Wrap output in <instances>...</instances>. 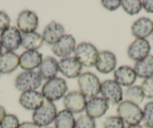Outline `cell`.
Here are the masks:
<instances>
[{"label": "cell", "instance_id": "19", "mask_svg": "<svg viewBox=\"0 0 153 128\" xmlns=\"http://www.w3.org/2000/svg\"><path fill=\"white\" fill-rule=\"evenodd\" d=\"M153 21L148 17H140L131 26V34L136 39H145L152 34Z\"/></svg>", "mask_w": 153, "mask_h": 128}, {"label": "cell", "instance_id": "13", "mask_svg": "<svg viewBox=\"0 0 153 128\" xmlns=\"http://www.w3.org/2000/svg\"><path fill=\"white\" fill-rule=\"evenodd\" d=\"M151 46L145 39H136L128 48V55L132 60L137 62L149 55Z\"/></svg>", "mask_w": 153, "mask_h": 128}, {"label": "cell", "instance_id": "18", "mask_svg": "<svg viewBox=\"0 0 153 128\" xmlns=\"http://www.w3.org/2000/svg\"><path fill=\"white\" fill-rule=\"evenodd\" d=\"M65 35V30L62 25L56 21H52L45 26L44 29L43 37L44 42L49 45H53L59 39Z\"/></svg>", "mask_w": 153, "mask_h": 128}, {"label": "cell", "instance_id": "10", "mask_svg": "<svg viewBox=\"0 0 153 128\" xmlns=\"http://www.w3.org/2000/svg\"><path fill=\"white\" fill-rule=\"evenodd\" d=\"M17 25L20 33H34L38 26V17L34 11L24 10L17 17Z\"/></svg>", "mask_w": 153, "mask_h": 128}, {"label": "cell", "instance_id": "21", "mask_svg": "<svg viewBox=\"0 0 153 128\" xmlns=\"http://www.w3.org/2000/svg\"><path fill=\"white\" fill-rule=\"evenodd\" d=\"M59 71V62L56 59L48 56L42 60L38 73L42 79L48 81L56 78Z\"/></svg>", "mask_w": 153, "mask_h": 128}, {"label": "cell", "instance_id": "8", "mask_svg": "<svg viewBox=\"0 0 153 128\" xmlns=\"http://www.w3.org/2000/svg\"><path fill=\"white\" fill-rule=\"evenodd\" d=\"M22 34L18 28L9 26L0 35V43L7 51H14L21 45Z\"/></svg>", "mask_w": 153, "mask_h": 128}, {"label": "cell", "instance_id": "4", "mask_svg": "<svg viewBox=\"0 0 153 128\" xmlns=\"http://www.w3.org/2000/svg\"><path fill=\"white\" fill-rule=\"evenodd\" d=\"M57 109L55 104L50 101H45L32 114V121L39 127H46L55 121L57 115Z\"/></svg>", "mask_w": 153, "mask_h": 128}, {"label": "cell", "instance_id": "6", "mask_svg": "<svg viewBox=\"0 0 153 128\" xmlns=\"http://www.w3.org/2000/svg\"><path fill=\"white\" fill-rule=\"evenodd\" d=\"M42 79L35 71H24L20 73L15 79V88L22 92L36 91L42 85Z\"/></svg>", "mask_w": 153, "mask_h": 128}, {"label": "cell", "instance_id": "32", "mask_svg": "<svg viewBox=\"0 0 153 128\" xmlns=\"http://www.w3.org/2000/svg\"><path fill=\"white\" fill-rule=\"evenodd\" d=\"M144 97L153 99V76L146 79L141 85Z\"/></svg>", "mask_w": 153, "mask_h": 128}, {"label": "cell", "instance_id": "36", "mask_svg": "<svg viewBox=\"0 0 153 128\" xmlns=\"http://www.w3.org/2000/svg\"><path fill=\"white\" fill-rule=\"evenodd\" d=\"M18 128H41V127L37 125L34 122L24 121L23 123L20 124V126H19Z\"/></svg>", "mask_w": 153, "mask_h": 128}, {"label": "cell", "instance_id": "38", "mask_svg": "<svg viewBox=\"0 0 153 128\" xmlns=\"http://www.w3.org/2000/svg\"><path fill=\"white\" fill-rule=\"evenodd\" d=\"M126 128H143V127L141 126V125L137 124V125H131V126H128Z\"/></svg>", "mask_w": 153, "mask_h": 128}, {"label": "cell", "instance_id": "9", "mask_svg": "<svg viewBox=\"0 0 153 128\" xmlns=\"http://www.w3.org/2000/svg\"><path fill=\"white\" fill-rule=\"evenodd\" d=\"M86 99L84 96L77 91L69 92L65 96L63 104L66 110L72 114H79L86 109Z\"/></svg>", "mask_w": 153, "mask_h": 128}, {"label": "cell", "instance_id": "24", "mask_svg": "<svg viewBox=\"0 0 153 128\" xmlns=\"http://www.w3.org/2000/svg\"><path fill=\"white\" fill-rule=\"evenodd\" d=\"M44 39L41 34L38 33H23L21 45L26 51H37L43 45Z\"/></svg>", "mask_w": 153, "mask_h": 128}, {"label": "cell", "instance_id": "5", "mask_svg": "<svg viewBox=\"0 0 153 128\" xmlns=\"http://www.w3.org/2000/svg\"><path fill=\"white\" fill-rule=\"evenodd\" d=\"M74 57L82 66L92 67L95 65L98 51L95 45L89 42H81L74 50Z\"/></svg>", "mask_w": 153, "mask_h": 128}, {"label": "cell", "instance_id": "33", "mask_svg": "<svg viewBox=\"0 0 153 128\" xmlns=\"http://www.w3.org/2000/svg\"><path fill=\"white\" fill-rule=\"evenodd\" d=\"M101 3L105 9L110 11H116L121 6L120 0H102Z\"/></svg>", "mask_w": 153, "mask_h": 128}, {"label": "cell", "instance_id": "30", "mask_svg": "<svg viewBox=\"0 0 153 128\" xmlns=\"http://www.w3.org/2000/svg\"><path fill=\"white\" fill-rule=\"evenodd\" d=\"M20 121L18 118L12 114H8L5 116L0 124L1 128H18Z\"/></svg>", "mask_w": 153, "mask_h": 128}, {"label": "cell", "instance_id": "20", "mask_svg": "<svg viewBox=\"0 0 153 128\" xmlns=\"http://www.w3.org/2000/svg\"><path fill=\"white\" fill-rule=\"evenodd\" d=\"M114 81L120 86L131 87L137 79V75L133 68L128 66H122L113 73Z\"/></svg>", "mask_w": 153, "mask_h": 128}, {"label": "cell", "instance_id": "31", "mask_svg": "<svg viewBox=\"0 0 153 128\" xmlns=\"http://www.w3.org/2000/svg\"><path fill=\"white\" fill-rule=\"evenodd\" d=\"M104 128H125V123L119 116H110L104 121Z\"/></svg>", "mask_w": 153, "mask_h": 128}, {"label": "cell", "instance_id": "40", "mask_svg": "<svg viewBox=\"0 0 153 128\" xmlns=\"http://www.w3.org/2000/svg\"><path fill=\"white\" fill-rule=\"evenodd\" d=\"M152 38H153V33H152Z\"/></svg>", "mask_w": 153, "mask_h": 128}, {"label": "cell", "instance_id": "16", "mask_svg": "<svg viewBox=\"0 0 153 128\" xmlns=\"http://www.w3.org/2000/svg\"><path fill=\"white\" fill-rule=\"evenodd\" d=\"M43 56L38 51H26L20 56V67L25 71H33L39 68Z\"/></svg>", "mask_w": 153, "mask_h": 128}, {"label": "cell", "instance_id": "1", "mask_svg": "<svg viewBox=\"0 0 153 128\" xmlns=\"http://www.w3.org/2000/svg\"><path fill=\"white\" fill-rule=\"evenodd\" d=\"M118 116L128 126L140 124L143 119V110L139 106L128 101H122L117 107Z\"/></svg>", "mask_w": 153, "mask_h": 128}, {"label": "cell", "instance_id": "12", "mask_svg": "<svg viewBox=\"0 0 153 128\" xmlns=\"http://www.w3.org/2000/svg\"><path fill=\"white\" fill-rule=\"evenodd\" d=\"M83 66L74 57H68L61 59L59 62V70L68 79H74L81 75Z\"/></svg>", "mask_w": 153, "mask_h": 128}, {"label": "cell", "instance_id": "25", "mask_svg": "<svg viewBox=\"0 0 153 128\" xmlns=\"http://www.w3.org/2000/svg\"><path fill=\"white\" fill-rule=\"evenodd\" d=\"M75 121L74 114L66 109L62 110L57 113L54 121L55 128H74Z\"/></svg>", "mask_w": 153, "mask_h": 128}, {"label": "cell", "instance_id": "26", "mask_svg": "<svg viewBox=\"0 0 153 128\" xmlns=\"http://www.w3.org/2000/svg\"><path fill=\"white\" fill-rule=\"evenodd\" d=\"M124 94L126 101H128V102L136 104L137 106L142 103V102L143 101V93L141 86H139V85L128 87L125 91Z\"/></svg>", "mask_w": 153, "mask_h": 128}, {"label": "cell", "instance_id": "23", "mask_svg": "<svg viewBox=\"0 0 153 128\" xmlns=\"http://www.w3.org/2000/svg\"><path fill=\"white\" fill-rule=\"evenodd\" d=\"M134 70L137 77L148 79L153 76V55H149L143 60L136 62Z\"/></svg>", "mask_w": 153, "mask_h": 128}, {"label": "cell", "instance_id": "3", "mask_svg": "<svg viewBox=\"0 0 153 128\" xmlns=\"http://www.w3.org/2000/svg\"><path fill=\"white\" fill-rule=\"evenodd\" d=\"M101 85L98 76L90 72L83 73L78 77L80 92L86 98L92 99L96 97L100 93Z\"/></svg>", "mask_w": 153, "mask_h": 128}, {"label": "cell", "instance_id": "15", "mask_svg": "<svg viewBox=\"0 0 153 128\" xmlns=\"http://www.w3.org/2000/svg\"><path fill=\"white\" fill-rule=\"evenodd\" d=\"M44 97L42 93L37 91L23 92L20 95L19 103L23 108L30 111H35L44 103Z\"/></svg>", "mask_w": 153, "mask_h": 128}, {"label": "cell", "instance_id": "2", "mask_svg": "<svg viewBox=\"0 0 153 128\" xmlns=\"http://www.w3.org/2000/svg\"><path fill=\"white\" fill-rule=\"evenodd\" d=\"M67 91L68 86L65 79L56 77L48 80L44 85L42 89V94L44 98L53 103L62 99Z\"/></svg>", "mask_w": 153, "mask_h": 128}, {"label": "cell", "instance_id": "37", "mask_svg": "<svg viewBox=\"0 0 153 128\" xmlns=\"http://www.w3.org/2000/svg\"><path fill=\"white\" fill-rule=\"evenodd\" d=\"M6 115V111H5V108L2 107V106H0V124H1L2 120H3V118Z\"/></svg>", "mask_w": 153, "mask_h": 128}, {"label": "cell", "instance_id": "39", "mask_svg": "<svg viewBox=\"0 0 153 128\" xmlns=\"http://www.w3.org/2000/svg\"><path fill=\"white\" fill-rule=\"evenodd\" d=\"M2 45H1V43H0V54H2Z\"/></svg>", "mask_w": 153, "mask_h": 128}, {"label": "cell", "instance_id": "7", "mask_svg": "<svg viewBox=\"0 0 153 128\" xmlns=\"http://www.w3.org/2000/svg\"><path fill=\"white\" fill-rule=\"evenodd\" d=\"M102 97L110 105H117L123 100V93L121 86L114 80H106L101 85L100 90Z\"/></svg>", "mask_w": 153, "mask_h": 128}, {"label": "cell", "instance_id": "29", "mask_svg": "<svg viewBox=\"0 0 153 128\" xmlns=\"http://www.w3.org/2000/svg\"><path fill=\"white\" fill-rule=\"evenodd\" d=\"M96 124L94 119L91 118L86 115H80L75 121L74 128H95Z\"/></svg>", "mask_w": 153, "mask_h": 128}, {"label": "cell", "instance_id": "34", "mask_svg": "<svg viewBox=\"0 0 153 128\" xmlns=\"http://www.w3.org/2000/svg\"><path fill=\"white\" fill-rule=\"evenodd\" d=\"M11 23V18L5 11H0V32L8 28Z\"/></svg>", "mask_w": 153, "mask_h": 128}, {"label": "cell", "instance_id": "11", "mask_svg": "<svg viewBox=\"0 0 153 128\" xmlns=\"http://www.w3.org/2000/svg\"><path fill=\"white\" fill-rule=\"evenodd\" d=\"M76 48V41L73 36L65 34L52 46V51L56 57L65 58L69 57Z\"/></svg>", "mask_w": 153, "mask_h": 128}, {"label": "cell", "instance_id": "35", "mask_svg": "<svg viewBox=\"0 0 153 128\" xmlns=\"http://www.w3.org/2000/svg\"><path fill=\"white\" fill-rule=\"evenodd\" d=\"M142 5L147 13L153 14V0H143L142 1Z\"/></svg>", "mask_w": 153, "mask_h": 128}, {"label": "cell", "instance_id": "41", "mask_svg": "<svg viewBox=\"0 0 153 128\" xmlns=\"http://www.w3.org/2000/svg\"><path fill=\"white\" fill-rule=\"evenodd\" d=\"M48 128H53V127H48Z\"/></svg>", "mask_w": 153, "mask_h": 128}, {"label": "cell", "instance_id": "28", "mask_svg": "<svg viewBox=\"0 0 153 128\" xmlns=\"http://www.w3.org/2000/svg\"><path fill=\"white\" fill-rule=\"evenodd\" d=\"M143 124L147 128H153V101L147 103L143 110Z\"/></svg>", "mask_w": 153, "mask_h": 128}, {"label": "cell", "instance_id": "14", "mask_svg": "<svg viewBox=\"0 0 153 128\" xmlns=\"http://www.w3.org/2000/svg\"><path fill=\"white\" fill-rule=\"evenodd\" d=\"M117 63V57L113 52L103 51L98 53L95 67L99 73L109 74L116 69Z\"/></svg>", "mask_w": 153, "mask_h": 128}, {"label": "cell", "instance_id": "27", "mask_svg": "<svg viewBox=\"0 0 153 128\" xmlns=\"http://www.w3.org/2000/svg\"><path fill=\"white\" fill-rule=\"evenodd\" d=\"M123 9L129 15H135L139 14L142 10V1L140 0H123L121 1Z\"/></svg>", "mask_w": 153, "mask_h": 128}, {"label": "cell", "instance_id": "17", "mask_svg": "<svg viewBox=\"0 0 153 128\" xmlns=\"http://www.w3.org/2000/svg\"><path fill=\"white\" fill-rule=\"evenodd\" d=\"M109 109V104L103 97H94L90 99L86 103V115L94 119L102 117Z\"/></svg>", "mask_w": 153, "mask_h": 128}, {"label": "cell", "instance_id": "22", "mask_svg": "<svg viewBox=\"0 0 153 128\" xmlns=\"http://www.w3.org/2000/svg\"><path fill=\"white\" fill-rule=\"evenodd\" d=\"M20 66V57L13 51L0 54V74H9Z\"/></svg>", "mask_w": 153, "mask_h": 128}]
</instances>
